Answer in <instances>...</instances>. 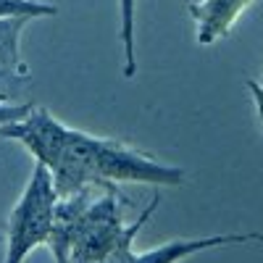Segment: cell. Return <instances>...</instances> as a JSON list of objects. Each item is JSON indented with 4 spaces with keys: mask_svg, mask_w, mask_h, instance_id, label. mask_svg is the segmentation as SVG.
Listing matches in <instances>:
<instances>
[{
    "mask_svg": "<svg viewBox=\"0 0 263 263\" xmlns=\"http://www.w3.org/2000/svg\"><path fill=\"white\" fill-rule=\"evenodd\" d=\"M245 242H263L260 232H237V234H213V237H195V239H168V242L135 253L129 263H179L190 255H197L203 250L227 248V245H245Z\"/></svg>",
    "mask_w": 263,
    "mask_h": 263,
    "instance_id": "277c9868",
    "label": "cell"
},
{
    "mask_svg": "<svg viewBox=\"0 0 263 263\" xmlns=\"http://www.w3.org/2000/svg\"><path fill=\"white\" fill-rule=\"evenodd\" d=\"M55 13V6L40 0H0V18H45Z\"/></svg>",
    "mask_w": 263,
    "mask_h": 263,
    "instance_id": "52a82bcc",
    "label": "cell"
},
{
    "mask_svg": "<svg viewBox=\"0 0 263 263\" xmlns=\"http://www.w3.org/2000/svg\"><path fill=\"white\" fill-rule=\"evenodd\" d=\"M53 161L45 163L50 171L58 197H69L87 187L108 184H153V187H179L187 174L179 166L161 163L135 145L114 137H95L87 132L66 126Z\"/></svg>",
    "mask_w": 263,
    "mask_h": 263,
    "instance_id": "6da1fadb",
    "label": "cell"
},
{
    "mask_svg": "<svg viewBox=\"0 0 263 263\" xmlns=\"http://www.w3.org/2000/svg\"><path fill=\"white\" fill-rule=\"evenodd\" d=\"M29 87H32L29 71L0 66V103H24V100H18V95H24Z\"/></svg>",
    "mask_w": 263,
    "mask_h": 263,
    "instance_id": "ba28073f",
    "label": "cell"
},
{
    "mask_svg": "<svg viewBox=\"0 0 263 263\" xmlns=\"http://www.w3.org/2000/svg\"><path fill=\"white\" fill-rule=\"evenodd\" d=\"M55 205H58V192L50 171L34 163L29 182L8 216L3 263H24L32 250L50 242L55 224Z\"/></svg>",
    "mask_w": 263,
    "mask_h": 263,
    "instance_id": "7a4b0ae2",
    "label": "cell"
},
{
    "mask_svg": "<svg viewBox=\"0 0 263 263\" xmlns=\"http://www.w3.org/2000/svg\"><path fill=\"white\" fill-rule=\"evenodd\" d=\"M135 11H137V0H119V42H121V74L132 79L137 74V50H135Z\"/></svg>",
    "mask_w": 263,
    "mask_h": 263,
    "instance_id": "8992f818",
    "label": "cell"
},
{
    "mask_svg": "<svg viewBox=\"0 0 263 263\" xmlns=\"http://www.w3.org/2000/svg\"><path fill=\"white\" fill-rule=\"evenodd\" d=\"M255 0H195L187 6L195 21V37L200 45H213L232 32L237 18L242 16Z\"/></svg>",
    "mask_w": 263,
    "mask_h": 263,
    "instance_id": "3957f363",
    "label": "cell"
},
{
    "mask_svg": "<svg viewBox=\"0 0 263 263\" xmlns=\"http://www.w3.org/2000/svg\"><path fill=\"white\" fill-rule=\"evenodd\" d=\"M32 111H34L32 100H27V103H0V129L8 126V124L24 121Z\"/></svg>",
    "mask_w": 263,
    "mask_h": 263,
    "instance_id": "9c48e42d",
    "label": "cell"
},
{
    "mask_svg": "<svg viewBox=\"0 0 263 263\" xmlns=\"http://www.w3.org/2000/svg\"><path fill=\"white\" fill-rule=\"evenodd\" d=\"M0 242H6V239H3V237H0Z\"/></svg>",
    "mask_w": 263,
    "mask_h": 263,
    "instance_id": "8fae6325",
    "label": "cell"
},
{
    "mask_svg": "<svg viewBox=\"0 0 263 263\" xmlns=\"http://www.w3.org/2000/svg\"><path fill=\"white\" fill-rule=\"evenodd\" d=\"M248 90L253 92V100H255V108H258V119H260V132H263V79H250Z\"/></svg>",
    "mask_w": 263,
    "mask_h": 263,
    "instance_id": "30bf717a",
    "label": "cell"
},
{
    "mask_svg": "<svg viewBox=\"0 0 263 263\" xmlns=\"http://www.w3.org/2000/svg\"><path fill=\"white\" fill-rule=\"evenodd\" d=\"M29 18H0V66L6 69L29 71V66L21 58V32Z\"/></svg>",
    "mask_w": 263,
    "mask_h": 263,
    "instance_id": "5b68a950",
    "label": "cell"
}]
</instances>
